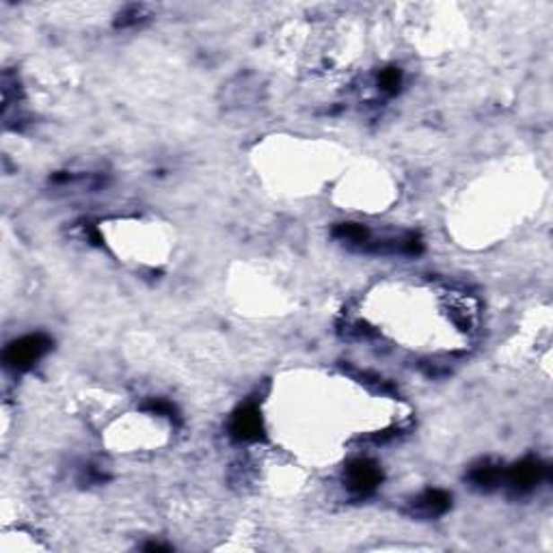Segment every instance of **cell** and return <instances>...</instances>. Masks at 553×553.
Segmentation results:
<instances>
[{"label":"cell","mask_w":553,"mask_h":553,"mask_svg":"<svg viewBox=\"0 0 553 553\" xmlns=\"http://www.w3.org/2000/svg\"><path fill=\"white\" fill-rule=\"evenodd\" d=\"M551 478V467L540 459L528 456V459L519 461L510 470L504 471V484L508 487L510 496L523 497L536 491V487Z\"/></svg>","instance_id":"6da1fadb"},{"label":"cell","mask_w":553,"mask_h":553,"mask_svg":"<svg viewBox=\"0 0 553 553\" xmlns=\"http://www.w3.org/2000/svg\"><path fill=\"white\" fill-rule=\"evenodd\" d=\"M52 348V339L44 333H31L15 339L4 348L3 361L9 370L24 372L40 361Z\"/></svg>","instance_id":"7a4b0ae2"},{"label":"cell","mask_w":553,"mask_h":553,"mask_svg":"<svg viewBox=\"0 0 553 553\" xmlns=\"http://www.w3.org/2000/svg\"><path fill=\"white\" fill-rule=\"evenodd\" d=\"M344 482L355 497H370L381 487L382 471L374 461L357 459L346 467Z\"/></svg>","instance_id":"3957f363"},{"label":"cell","mask_w":553,"mask_h":553,"mask_svg":"<svg viewBox=\"0 0 553 553\" xmlns=\"http://www.w3.org/2000/svg\"><path fill=\"white\" fill-rule=\"evenodd\" d=\"M230 434L233 441H244V443H253V441L264 439V422L262 413L255 404H242L236 413L232 415Z\"/></svg>","instance_id":"277c9868"},{"label":"cell","mask_w":553,"mask_h":553,"mask_svg":"<svg viewBox=\"0 0 553 553\" xmlns=\"http://www.w3.org/2000/svg\"><path fill=\"white\" fill-rule=\"evenodd\" d=\"M504 471L506 470L502 467V462L493 459H480L467 470L465 480L473 491L491 493L504 484Z\"/></svg>","instance_id":"5b68a950"},{"label":"cell","mask_w":553,"mask_h":553,"mask_svg":"<svg viewBox=\"0 0 553 553\" xmlns=\"http://www.w3.org/2000/svg\"><path fill=\"white\" fill-rule=\"evenodd\" d=\"M450 508L452 496L448 491H441V488H426V491L419 493V496L411 499V504H408V510H411L413 517L419 519L443 517Z\"/></svg>","instance_id":"8992f818"},{"label":"cell","mask_w":553,"mask_h":553,"mask_svg":"<svg viewBox=\"0 0 553 553\" xmlns=\"http://www.w3.org/2000/svg\"><path fill=\"white\" fill-rule=\"evenodd\" d=\"M333 238L348 244L355 251L364 253L365 244L372 241V232L365 225H359V223H339V225L333 227Z\"/></svg>","instance_id":"52a82bcc"},{"label":"cell","mask_w":553,"mask_h":553,"mask_svg":"<svg viewBox=\"0 0 553 553\" xmlns=\"http://www.w3.org/2000/svg\"><path fill=\"white\" fill-rule=\"evenodd\" d=\"M402 87V69L387 67L379 74V89L385 95H396Z\"/></svg>","instance_id":"ba28073f"},{"label":"cell","mask_w":553,"mask_h":553,"mask_svg":"<svg viewBox=\"0 0 553 553\" xmlns=\"http://www.w3.org/2000/svg\"><path fill=\"white\" fill-rule=\"evenodd\" d=\"M143 411L154 413V415H161V417L171 419V422H175V424L180 422L178 408H175L171 402L161 400V398H152V400H147L145 404H143Z\"/></svg>","instance_id":"9c48e42d"},{"label":"cell","mask_w":553,"mask_h":553,"mask_svg":"<svg viewBox=\"0 0 553 553\" xmlns=\"http://www.w3.org/2000/svg\"><path fill=\"white\" fill-rule=\"evenodd\" d=\"M143 15H145V7H143V4H130V7H126L124 12L119 13L117 26H121V29H126V26H135L141 22Z\"/></svg>","instance_id":"30bf717a"},{"label":"cell","mask_w":553,"mask_h":553,"mask_svg":"<svg viewBox=\"0 0 553 553\" xmlns=\"http://www.w3.org/2000/svg\"><path fill=\"white\" fill-rule=\"evenodd\" d=\"M145 551H171V547L169 545H161V542H147L145 547H143Z\"/></svg>","instance_id":"8fae6325"}]
</instances>
